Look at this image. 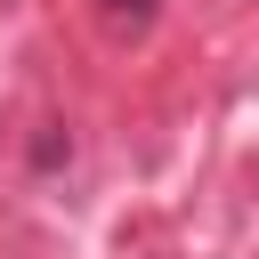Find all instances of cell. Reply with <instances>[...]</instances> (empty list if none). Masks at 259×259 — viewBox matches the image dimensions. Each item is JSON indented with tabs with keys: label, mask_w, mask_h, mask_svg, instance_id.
<instances>
[{
	"label": "cell",
	"mask_w": 259,
	"mask_h": 259,
	"mask_svg": "<svg viewBox=\"0 0 259 259\" xmlns=\"http://www.w3.org/2000/svg\"><path fill=\"white\" fill-rule=\"evenodd\" d=\"M105 16H113V32H146L154 24V0H105Z\"/></svg>",
	"instance_id": "obj_1"
}]
</instances>
